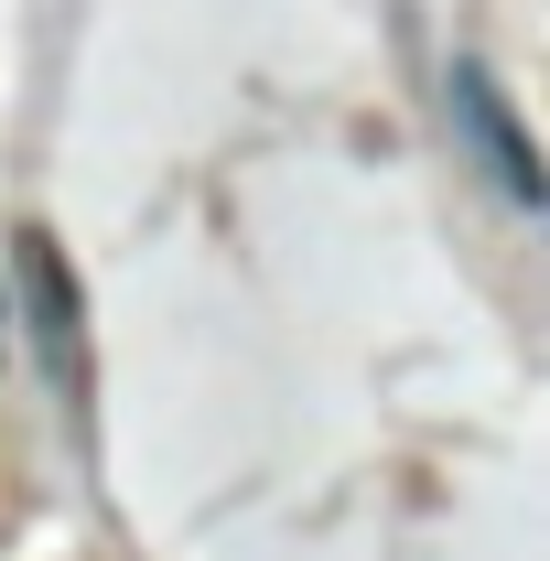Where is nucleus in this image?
Returning a JSON list of instances; mask_svg holds the SVG:
<instances>
[{"instance_id": "2", "label": "nucleus", "mask_w": 550, "mask_h": 561, "mask_svg": "<svg viewBox=\"0 0 550 561\" xmlns=\"http://www.w3.org/2000/svg\"><path fill=\"white\" fill-rule=\"evenodd\" d=\"M454 130L475 140V162L496 173V184H507V206H540V195H550V173H540V140H529V119L507 108V87H496V76H485L475 55L454 66Z\"/></svg>"}, {"instance_id": "1", "label": "nucleus", "mask_w": 550, "mask_h": 561, "mask_svg": "<svg viewBox=\"0 0 550 561\" xmlns=\"http://www.w3.org/2000/svg\"><path fill=\"white\" fill-rule=\"evenodd\" d=\"M22 313H33V346H44V378L76 421L98 411V367H87V302H76V271L55 249V227H22Z\"/></svg>"}]
</instances>
